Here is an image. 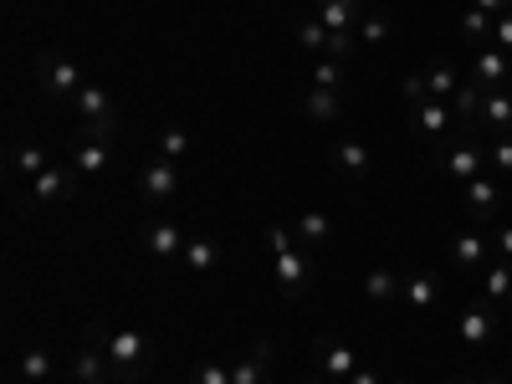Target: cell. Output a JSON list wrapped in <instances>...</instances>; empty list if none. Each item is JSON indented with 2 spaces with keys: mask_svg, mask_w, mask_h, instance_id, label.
<instances>
[{
  "mask_svg": "<svg viewBox=\"0 0 512 384\" xmlns=\"http://www.w3.org/2000/svg\"><path fill=\"white\" fill-rule=\"evenodd\" d=\"M88 344H98L113 359L118 384H139L149 374V364H154V338L144 328H134V323H93Z\"/></svg>",
  "mask_w": 512,
  "mask_h": 384,
  "instance_id": "6da1fadb",
  "label": "cell"
},
{
  "mask_svg": "<svg viewBox=\"0 0 512 384\" xmlns=\"http://www.w3.org/2000/svg\"><path fill=\"white\" fill-rule=\"evenodd\" d=\"M262 241H267L272 262H277V287H282L287 297H303L308 282H313V251L297 246V231H287V226H277V221L262 231Z\"/></svg>",
  "mask_w": 512,
  "mask_h": 384,
  "instance_id": "7a4b0ae2",
  "label": "cell"
},
{
  "mask_svg": "<svg viewBox=\"0 0 512 384\" xmlns=\"http://www.w3.org/2000/svg\"><path fill=\"white\" fill-rule=\"evenodd\" d=\"M431 164L441 169L451 185H472L477 175H487V139L456 134V139H446V144L431 149Z\"/></svg>",
  "mask_w": 512,
  "mask_h": 384,
  "instance_id": "3957f363",
  "label": "cell"
},
{
  "mask_svg": "<svg viewBox=\"0 0 512 384\" xmlns=\"http://www.w3.org/2000/svg\"><path fill=\"white\" fill-rule=\"evenodd\" d=\"M72 113H77V123H82V134H98V139H108V144L123 134L118 103H113V93L103 88V82H82V93L72 98Z\"/></svg>",
  "mask_w": 512,
  "mask_h": 384,
  "instance_id": "277c9868",
  "label": "cell"
},
{
  "mask_svg": "<svg viewBox=\"0 0 512 384\" xmlns=\"http://www.w3.org/2000/svg\"><path fill=\"white\" fill-rule=\"evenodd\" d=\"M31 77H36V88L47 93V103H72L82 93V67L72 57H62V52H36Z\"/></svg>",
  "mask_w": 512,
  "mask_h": 384,
  "instance_id": "5b68a950",
  "label": "cell"
},
{
  "mask_svg": "<svg viewBox=\"0 0 512 384\" xmlns=\"http://www.w3.org/2000/svg\"><path fill=\"white\" fill-rule=\"evenodd\" d=\"M405 118H410V134L425 144V149H436V144H446L451 139V123H456V113H451V103H441V98H425V103H410L405 108Z\"/></svg>",
  "mask_w": 512,
  "mask_h": 384,
  "instance_id": "8992f818",
  "label": "cell"
},
{
  "mask_svg": "<svg viewBox=\"0 0 512 384\" xmlns=\"http://www.w3.org/2000/svg\"><path fill=\"white\" fill-rule=\"evenodd\" d=\"M67 164L77 169L82 185H98V180L108 175V164H113V144L98 139V134H77L72 149H67Z\"/></svg>",
  "mask_w": 512,
  "mask_h": 384,
  "instance_id": "52a82bcc",
  "label": "cell"
},
{
  "mask_svg": "<svg viewBox=\"0 0 512 384\" xmlns=\"http://www.w3.org/2000/svg\"><path fill=\"white\" fill-rule=\"evenodd\" d=\"M313 359H318V374L328 384H349V374L359 369V349H349L344 338H333V333L313 338Z\"/></svg>",
  "mask_w": 512,
  "mask_h": 384,
  "instance_id": "ba28073f",
  "label": "cell"
},
{
  "mask_svg": "<svg viewBox=\"0 0 512 384\" xmlns=\"http://www.w3.org/2000/svg\"><path fill=\"white\" fill-rule=\"evenodd\" d=\"M26 190H31V205L41 210V205H62V200H72V195L82 190V180H77V169H72L67 159H57L52 169H41V175H36Z\"/></svg>",
  "mask_w": 512,
  "mask_h": 384,
  "instance_id": "9c48e42d",
  "label": "cell"
},
{
  "mask_svg": "<svg viewBox=\"0 0 512 384\" xmlns=\"http://www.w3.org/2000/svg\"><path fill=\"white\" fill-rule=\"evenodd\" d=\"M492 262V231H477V226H461L451 236V267L466 272V277H482V267Z\"/></svg>",
  "mask_w": 512,
  "mask_h": 384,
  "instance_id": "30bf717a",
  "label": "cell"
},
{
  "mask_svg": "<svg viewBox=\"0 0 512 384\" xmlns=\"http://www.w3.org/2000/svg\"><path fill=\"white\" fill-rule=\"evenodd\" d=\"M185 241H190V236H185L175 221H164V216H149V221L139 226V251L154 256V262H180Z\"/></svg>",
  "mask_w": 512,
  "mask_h": 384,
  "instance_id": "8fae6325",
  "label": "cell"
},
{
  "mask_svg": "<svg viewBox=\"0 0 512 384\" xmlns=\"http://www.w3.org/2000/svg\"><path fill=\"white\" fill-rule=\"evenodd\" d=\"M139 195H144L149 205H169V200L180 195V164L154 154V159L139 169Z\"/></svg>",
  "mask_w": 512,
  "mask_h": 384,
  "instance_id": "7c38bea8",
  "label": "cell"
},
{
  "mask_svg": "<svg viewBox=\"0 0 512 384\" xmlns=\"http://www.w3.org/2000/svg\"><path fill=\"white\" fill-rule=\"evenodd\" d=\"M472 82H482L487 93H497V88H512V52H502L497 41H487V47H477V57H472V72H466Z\"/></svg>",
  "mask_w": 512,
  "mask_h": 384,
  "instance_id": "4fadbf2b",
  "label": "cell"
},
{
  "mask_svg": "<svg viewBox=\"0 0 512 384\" xmlns=\"http://www.w3.org/2000/svg\"><path fill=\"white\" fill-rule=\"evenodd\" d=\"M456 333H461V349H487L492 333H497V308L487 297H477V303L456 318Z\"/></svg>",
  "mask_w": 512,
  "mask_h": 384,
  "instance_id": "5bb4252c",
  "label": "cell"
},
{
  "mask_svg": "<svg viewBox=\"0 0 512 384\" xmlns=\"http://www.w3.org/2000/svg\"><path fill=\"white\" fill-rule=\"evenodd\" d=\"M461 200H466V216L487 226V221L497 216V205H502V185H497V175H477L472 185H461Z\"/></svg>",
  "mask_w": 512,
  "mask_h": 384,
  "instance_id": "9a60e30c",
  "label": "cell"
},
{
  "mask_svg": "<svg viewBox=\"0 0 512 384\" xmlns=\"http://www.w3.org/2000/svg\"><path fill=\"white\" fill-rule=\"evenodd\" d=\"M333 36H354L359 21H364V0H318V11H313ZM359 41V36H354Z\"/></svg>",
  "mask_w": 512,
  "mask_h": 384,
  "instance_id": "2e32d148",
  "label": "cell"
},
{
  "mask_svg": "<svg viewBox=\"0 0 512 384\" xmlns=\"http://www.w3.org/2000/svg\"><path fill=\"white\" fill-rule=\"evenodd\" d=\"M477 134L482 139H497V134H512V88H497L482 98V118H477Z\"/></svg>",
  "mask_w": 512,
  "mask_h": 384,
  "instance_id": "e0dca14e",
  "label": "cell"
},
{
  "mask_svg": "<svg viewBox=\"0 0 512 384\" xmlns=\"http://www.w3.org/2000/svg\"><path fill=\"white\" fill-rule=\"evenodd\" d=\"M420 77H425V93L441 98V103H451V98H456V88L466 82V72H456V62H451V57H431V62L420 67Z\"/></svg>",
  "mask_w": 512,
  "mask_h": 384,
  "instance_id": "ac0fdd59",
  "label": "cell"
},
{
  "mask_svg": "<svg viewBox=\"0 0 512 384\" xmlns=\"http://www.w3.org/2000/svg\"><path fill=\"white\" fill-rule=\"evenodd\" d=\"M400 303H405L410 313H431V308L441 303V272H410Z\"/></svg>",
  "mask_w": 512,
  "mask_h": 384,
  "instance_id": "d6986e66",
  "label": "cell"
},
{
  "mask_svg": "<svg viewBox=\"0 0 512 384\" xmlns=\"http://www.w3.org/2000/svg\"><path fill=\"white\" fill-rule=\"evenodd\" d=\"M180 267H185L190 277H210V272L221 267V241H216V236H190L185 251H180Z\"/></svg>",
  "mask_w": 512,
  "mask_h": 384,
  "instance_id": "ffe728a7",
  "label": "cell"
},
{
  "mask_svg": "<svg viewBox=\"0 0 512 384\" xmlns=\"http://www.w3.org/2000/svg\"><path fill=\"white\" fill-rule=\"evenodd\" d=\"M272 359H277V349L262 338V344H256L246 359L231 364V384H272Z\"/></svg>",
  "mask_w": 512,
  "mask_h": 384,
  "instance_id": "44dd1931",
  "label": "cell"
},
{
  "mask_svg": "<svg viewBox=\"0 0 512 384\" xmlns=\"http://www.w3.org/2000/svg\"><path fill=\"white\" fill-rule=\"evenodd\" d=\"M303 113H308V123H318V128L338 123V118H344V88H308Z\"/></svg>",
  "mask_w": 512,
  "mask_h": 384,
  "instance_id": "7402d4cb",
  "label": "cell"
},
{
  "mask_svg": "<svg viewBox=\"0 0 512 384\" xmlns=\"http://www.w3.org/2000/svg\"><path fill=\"white\" fill-rule=\"evenodd\" d=\"M482 98H487V88H482V82H472V77H466L461 88H456V98H451V113H456V123H461V134H477Z\"/></svg>",
  "mask_w": 512,
  "mask_h": 384,
  "instance_id": "603a6c76",
  "label": "cell"
},
{
  "mask_svg": "<svg viewBox=\"0 0 512 384\" xmlns=\"http://www.w3.org/2000/svg\"><path fill=\"white\" fill-rule=\"evenodd\" d=\"M333 169L344 180H369V169H374V159H369V149L359 144V139H344V144H333Z\"/></svg>",
  "mask_w": 512,
  "mask_h": 384,
  "instance_id": "cb8c5ba5",
  "label": "cell"
},
{
  "mask_svg": "<svg viewBox=\"0 0 512 384\" xmlns=\"http://www.w3.org/2000/svg\"><path fill=\"white\" fill-rule=\"evenodd\" d=\"M482 297H487L492 308H512V262H502V256H497V262L482 267Z\"/></svg>",
  "mask_w": 512,
  "mask_h": 384,
  "instance_id": "d4e9b609",
  "label": "cell"
},
{
  "mask_svg": "<svg viewBox=\"0 0 512 384\" xmlns=\"http://www.w3.org/2000/svg\"><path fill=\"white\" fill-rule=\"evenodd\" d=\"M297 246H308V251H323L333 241V221H328V210H303L297 216Z\"/></svg>",
  "mask_w": 512,
  "mask_h": 384,
  "instance_id": "484cf974",
  "label": "cell"
},
{
  "mask_svg": "<svg viewBox=\"0 0 512 384\" xmlns=\"http://www.w3.org/2000/svg\"><path fill=\"white\" fill-rule=\"evenodd\" d=\"M400 292H405V277L400 272H390V267H374L369 277H364V297L369 303H400Z\"/></svg>",
  "mask_w": 512,
  "mask_h": 384,
  "instance_id": "4316f807",
  "label": "cell"
},
{
  "mask_svg": "<svg viewBox=\"0 0 512 384\" xmlns=\"http://www.w3.org/2000/svg\"><path fill=\"white\" fill-rule=\"evenodd\" d=\"M52 164H57V159H47V149H41V144H16V149H11V175L26 180V185L41 175V169H52Z\"/></svg>",
  "mask_w": 512,
  "mask_h": 384,
  "instance_id": "83f0119b",
  "label": "cell"
},
{
  "mask_svg": "<svg viewBox=\"0 0 512 384\" xmlns=\"http://www.w3.org/2000/svg\"><path fill=\"white\" fill-rule=\"evenodd\" d=\"M154 154L180 164L185 154H195V134H190L185 123H164V128H159V144H154Z\"/></svg>",
  "mask_w": 512,
  "mask_h": 384,
  "instance_id": "f1b7e54d",
  "label": "cell"
},
{
  "mask_svg": "<svg viewBox=\"0 0 512 384\" xmlns=\"http://www.w3.org/2000/svg\"><path fill=\"white\" fill-rule=\"evenodd\" d=\"M103 374H113V359H108L98 344H88V349L72 354V379H103Z\"/></svg>",
  "mask_w": 512,
  "mask_h": 384,
  "instance_id": "f546056e",
  "label": "cell"
},
{
  "mask_svg": "<svg viewBox=\"0 0 512 384\" xmlns=\"http://www.w3.org/2000/svg\"><path fill=\"white\" fill-rule=\"evenodd\" d=\"M52 369H57V359H52L47 349H26V354L16 359V374H21L26 384H47V379H52Z\"/></svg>",
  "mask_w": 512,
  "mask_h": 384,
  "instance_id": "4dcf8cb0",
  "label": "cell"
},
{
  "mask_svg": "<svg viewBox=\"0 0 512 384\" xmlns=\"http://www.w3.org/2000/svg\"><path fill=\"white\" fill-rule=\"evenodd\" d=\"M492 26H497V16H487V11H461V21H456V31L466 36V41H472V47H487V41H492Z\"/></svg>",
  "mask_w": 512,
  "mask_h": 384,
  "instance_id": "1f68e13d",
  "label": "cell"
},
{
  "mask_svg": "<svg viewBox=\"0 0 512 384\" xmlns=\"http://www.w3.org/2000/svg\"><path fill=\"white\" fill-rule=\"evenodd\" d=\"M390 31H395V21L390 16H379V11H364V21H359V47H384L390 41Z\"/></svg>",
  "mask_w": 512,
  "mask_h": 384,
  "instance_id": "d6a6232c",
  "label": "cell"
},
{
  "mask_svg": "<svg viewBox=\"0 0 512 384\" xmlns=\"http://www.w3.org/2000/svg\"><path fill=\"white\" fill-rule=\"evenodd\" d=\"M487 169H492V175H502V180H512V134L487 139Z\"/></svg>",
  "mask_w": 512,
  "mask_h": 384,
  "instance_id": "836d02e7",
  "label": "cell"
},
{
  "mask_svg": "<svg viewBox=\"0 0 512 384\" xmlns=\"http://www.w3.org/2000/svg\"><path fill=\"white\" fill-rule=\"evenodd\" d=\"M190 384H231V364L205 359V364H195V369H190Z\"/></svg>",
  "mask_w": 512,
  "mask_h": 384,
  "instance_id": "e575fe53",
  "label": "cell"
},
{
  "mask_svg": "<svg viewBox=\"0 0 512 384\" xmlns=\"http://www.w3.org/2000/svg\"><path fill=\"white\" fill-rule=\"evenodd\" d=\"M313 88H344V62L318 57V67H313Z\"/></svg>",
  "mask_w": 512,
  "mask_h": 384,
  "instance_id": "d590c367",
  "label": "cell"
},
{
  "mask_svg": "<svg viewBox=\"0 0 512 384\" xmlns=\"http://www.w3.org/2000/svg\"><path fill=\"white\" fill-rule=\"evenodd\" d=\"M400 98H405V108H410V103H425V98H431V93H425V77H420V72L400 77Z\"/></svg>",
  "mask_w": 512,
  "mask_h": 384,
  "instance_id": "8d00e7d4",
  "label": "cell"
},
{
  "mask_svg": "<svg viewBox=\"0 0 512 384\" xmlns=\"http://www.w3.org/2000/svg\"><path fill=\"white\" fill-rule=\"evenodd\" d=\"M492 41H497L502 52H512V0H507V11H502L497 26H492Z\"/></svg>",
  "mask_w": 512,
  "mask_h": 384,
  "instance_id": "74e56055",
  "label": "cell"
},
{
  "mask_svg": "<svg viewBox=\"0 0 512 384\" xmlns=\"http://www.w3.org/2000/svg\"><path fill=\"white\" fill-rule=\"evenodd\" d=\"M492 251L502 256V262H512V226H502V231H492Z\"/></svg>",
  "mask_w": 512,
  "mask_h": 384,
  "instance_id": "f35d334b",
  "label": "cell"
},
{
  "mask_svg": "<svg viewBox=\"0 0 512 384\" xmlns=\"http://www.w3.org/2000/svg\"><path fill=\"white\" fill-rule=\"evenodd\" d=\"M349 384H384V374H374V369H364V364H359V369L349 374Z\"/></svg>",
  "mask_w": 512,
  "mask_h": 384,
  "instance_id": "ab89813d",
  "label": "cell"
},
{
  "mask_svg": "<svg viewBox=\"0 0 512 384\" xmlns=\"http://www.w3.org/2000/svg\"><path fill=\"white\" fill-rule=\"evenodd\" d=\"M472 6L487 11V16H502V11H507V0H472Z\"/></svg>",
  "mask_w": 512,
  "mask_h": 384,
  "instance_id": "60d3db41",
  "label": "cell"
},
{
  "mask_svg": "<svg viewBox=\"0 0 512 384\" xmlns=\"http://www.w3.org/2000/svg\"><path fill=\"white\" fill-rule=\"evenodd\" d=\"M472 384H512L507 374H482V379H472Z\"/></svg>",
  "mask_w": 512,
  "mask_h": 384,
  "instance_id": "b9f144b4",
  "label": "cell"
},
{
  "mask_svg": "<svg viewBox=\"0 0 512 384\" xmlns=\"http://www.w3.org/2000/svg\"><path fill=\"white\" fill-rule=\"evenodd\" d=\"M72 384H118V374H103V379H72Z\"/></svg>",
  "mask_w": 512,
  "mask_h": 384,
  "instance_id": "7bdbcfd3",
  "label": "cell"
},
{
  "mask_svg": "<svg viewBox=\"0 0 512 384\" xmlns=\"http://www.w3.org/2000/svg\"><path fill=\"white\" fill-rule=\"evenodd\" d=\"M297 384H328V379L323 374H308V379H297Z\"/></svg>",
  "mask_w": 512,
  "mask_h": 384,
  "instance_id": "ee69618b",
  "label": "cell"
},
{
  "mask_svg": "<svg viewBox=\"0 0 512 384\" xmlns=\"http://www.w3.org/2000/svg\"><path fill=\"white\" fill-rule=\"evenodd\" d=\"M446 384H472V379H446Z\"/></svg>",
  "mask_w": 512,
  "mask_h": 384,
  "instance_id": "f6af8a7d",
  "label": "cell"
},
{
  "mask_svg": "<svg viewBox=\"0 0 512 384\" xmlns=\"http://www.w3.org/2000/svg\"><path fill=\"white\" fill-rule=\"evenodd\" d=\"M507 328H512V308H507Z\"/></svg>",
  "mask_w": 512,
  "mask_h": 384,
  "instance_id": "bcb514c9",
  "label": "cell"
},
{
  "mask_svg": "<svg viewBox=\"0 0 512 384\" xmlns=\"http://www.w3.org/2000/svg\"><path fill=\"white\" fill-rule=\"evenodd\" d=\"M400 384H410V379H400Z\"/></svg>",
  "mask_w": 512,
  "mask_h": 384,
  "instance_id": "7dc6e473",
  "label": "cell"
}]
</instances>
